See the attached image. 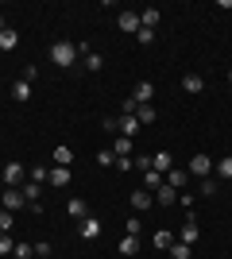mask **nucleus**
I'll use <instances>...</instances> for the list:
<instances>
[{
	"mask_svg": "<svg viewBox=\"0 0 232 259\" xmlns=\"http://www.w3.org/2000/svg\"><path fill=\"white\" fill-rule=\"evenodd\" d=\"M77 232H81V240H97L101 232H105V225H101L97 217L89 213V217H81V221H77Z\"/></svg>",
	"mask_w": 232,
	"mask_h": 259,
	"instance_id": "3",
	"label": "nucleus"
},
{
	"mask_svg": "<svg viewBox=\"0 0 232 259\" xmlns=\"http://www.w3.org/2000/svg\"><path fill=\"white\" fill-rule=\"evenodd\" d=\"M163 182H166V178H163L159 170H144V190H151V194H155V190H159Z\"/></svg>",
	"mask_w": 232,
	"mask_h": 259,
	"instance_id": "18",
	"label": "nucleus"
},
{
	"mask_svg": "<svg viewBox=\"0 0 232 259\" xmlns=\"http://www.w3.org/2000/svg\"><path fill=\"white\" fill-rule=\"evenodd\" d=\"M4 186H16L20 190V182H23V162H4Z\"/></svg>",
	"mask_w": 232,
	"mask_h": 259,
	"instance_id": "7",
	"label": "nucleus"
},
{
	"mask_svg": "<svg viewBox=\"0 0 232 259\" xmlns=\"http://www.w3.org/2000/svg\"><path fill=\"white\" fill-rule=\"evenodd\" d=\"M140 251V236H124L120 240V255H135Z\"/></svg>",
	"mask_w": 232,
	"mask_h": 259,
	"instance_id": "25",
	"label": "nucleus"
},
{
	"mask_svg": "<svg viewBox=\"0 0 232 259\" xmlns=\"http://www.w3.org/2000/svg\"><path fill=\"white\" fill-rule=\"evenodd\" d=\"M170 244H174V232H170V228H159V232H155V248L170 251Z\"/></svg>",
	"mask_w": 232,
	"mask_h": 259,
	"instance_id": "17",
	"label": "nucleus"
},
{
	"mask_svg": "<svg viewBox=\"0 0 232 259\" xmlns=\"http://www.w3.org/2000/svg\"><path fill=\"white\" fill-rule=\"evenodd\" d=\"M35 77H39V66H27V70H23V81H27V85H31Z\"/></svg>",
	"mask_w": 232,
	"mask_h": 259,
	"instance_id": "39",
	"label": "nucleus"
},
{
	"mask_svg": "<svg viewBox=\"0 0 232 259\" xmlns=\"http://www.w3.org/2000/svg\"><path fill=\"white\" fill-rule=\"evenodd\" d=\"M85 70H89V74H101V70H105V58H101L97 51H89L85 54Z\"/></svg>",
	"mask_w": 232,
	"mask_h": 259,
	"instance_id": "21",
	"label": "nucleus"
},
{
	"mask_svg": "<svg viewBox=\"0 0 232 259\" xmlns=\"http://www.w3.org/2000/svg\"><path fill=\"white\" fill-rule=\"evenodd\" d=\"M0 201H4V209H8V213H16V209H23V201H27V197H23V190L8 186V190L0 194Z\"/></svg>",
	"mask_w": 232,
	"mask_h": 259,
	"instance_id": "5",
	"label": "nucleus"
},
{
	"mask_svg": "<svg viewBox=\"0 0 232 259\" xmlns=\"http://www.w3.org/2000/svg\"><path fill=\"white\" fill-rule=\"evenodd\" d=\"M186 174H190V178H213V159L198 151L194 159L186 162Z\"/></svg>",
	"mask_w": 232,
	"mask_h": 259,
	"instance_id": "2",
	"label": "nucleus"
},
{
	"mask_svg": "<svg viewBox=\"0 0 232 259\" xmlns=\"http://www.w3.org/2000/svg\"><path fill=\"white\" fill-rule=\"evenodd\" d=\"M12 251H16V240L8 232H0V255H12Z\"/></svg>",
	"mask_w": 232,
	"mask_h": 259,
	"instance_id": "32",
	"label": "nucleus"
},
{
	"mask_svg": "<svg viewBox=\"0 0 232 259\" xmlns=\"http://www.w3.org/2000/svg\"><path fill=\"white\" fill-rule=\"evenodd\" d=\"M124 232H128V236H140V232H144V221H140V213H132V217H128Z\"/></svg>",
	"mask_w": 232,
	"mask_h": 259,
	"instance_id": "28",
	"label": "nucleus"
},
{
	"mask_svg": "<svg viewBox=\"0 0 232 259\" xmlns=\"http://www.w3.org/2000/svg\"><path fill=\"white\" fill-rule=\"evenodd\" d=\"M4 27H8V23H4V16H0V31H4Z\"/></svg>",
	"mask_w": 232,
	"mask_h": 259,
	"instance_id": "41",
	"label": "nucleus"
},
{
	"mask_svg": "<svg viewBox=\"0 0 232 259\" xmlns=\"http://www.w3.org/2000/svg\"><path fill=\"white\" fill-rule=\"evenodd\" d=\"M97 162H101V166H112V162H116V155H112V151H97Z\"/></svg>",
	"mask_w": 232,
	"mask_h": 259,
	"instance_id": "38",
	"label": "nucleus"
},
{
	"mask_svg": "<svg viewBox=\"0 0 232 259\" xmlns=\"http://www.w3.org/2000/svg\"><path fill=\"white\" fill-rule=\"evenodd\" d=\"M47 174H51L47 166H31V170H27V182H39V186H43V182H47Z\"/></svg>",
	"mask_w": 232,
	"mask_h": 259,
	"instance_id": "30",
	"label": "nucleus"
},
{
	"mask_svg": "<svg viewBox=\"0 0 232 259\" xmlns=\"http://www.w3.org/2000/svg\"><path fill=\"white\" fill-rule=\"evenodd\" d=\"M70 217H77V221H81V217H89V205H85V201H81V197H70Z\"/></svg>",
	"mask_w": 232,
	"mask_h": 259,
	"instance_id": "23",
	"label": "nucleus"
},
{
	"mask_svg": "<svg viewBox=\"0 0 232 259\" xmlns=\"http://www.w3.org/2000/svg\"><path fill=\"white\" fill-rule=\"evenodd\" d=\"M55 162H58V166H70V162H74V151H70L66 143H62V147H55Z\"/></svg>",
	"mask_w": 232,
	"mask_h": 259,
	"instance_id": "26",
	"label": "nucleus"
},
{
	"mask_svg": "<svg viewBox=\"0 0 232 259\" xmlns=\"http://www.w3.org/2000/svg\"><path fill=\"white\" fill-rule=\"evenodd\" d=\"M228 81H232V70H228Z\"/></svg>",
	"mask_w": 232,
	"mask_h": 259,
	"instance_id": "42",
	"label": "nucleus"
},
{
	"mask_svg": "<svg viewBox=\"0 0 232 259\" xmlns=\"http://www.w3.org/2000/svg\"><path fill=\"white\" fill-rule=\"evenodd\" d=\"M217 190H221V186H217V178H201V194H198V197H217Z\"/></svg>",
	"mask_w": 232,
	"mask_h": 259,
	"instance_id": "29",
	"label": "nucleus"
},
{
	"mask_svg": "<svg viewBox=\"0 0 232 259\" xmlns=\"http://www.w3.org/2000/svg\"><path fill=\"white\" fill-rule=\"evenodd\" d=\"M116 128H120V136H128V140H132V136L144 128V124H140L135 116H116Z\"/></svg>",
	"mask_w": 232,
	"mask_h": 259,
	"instance_id": "12",
	"label": "nucleus"
},
{
	"mask_svg": "<svg viewBox=\"0 0 232 259\" xmlns=\"http://www.w3.org/2000/svg\"><path fill=\"white\" fill-rule=\"evenodd\" d=\"M0 232H12V213L8 209H0Z\"/></svg>",
	"mask_w": 232,
	"mask_h": 259,
	"instance_id": "36",
	"label": "nucleus"
},
{
	"mask_svg": "<svg viewBox=\"0 0 232 259\" xmlns=\"http://www.w3.org/2000/svg\"><path fill=\"white\" fill-rule=\"evenodd\" d=\"M155 201H159V205H178V190L163 182L159 190H155Z\"/></svg>",
	"mask_w": 232,
	"mask_h": 259,
	"instance_id": "11",
	"label": "nucleus"
},
{
	"mask_svg": "<svg viewBox=\"0 0 232 259\" xmlns=\"http://www.w3.org/2000/svg\"><path fill=\"white\" fill-rule=\"evenodd\" d=\"M16 259H31L35 255V244H16V251H12Z\"/></svg>",
	"mask_w": 232,
	"mask_h": 259,
	"instance_id": "34",
	"label": "nucleus"
},
{
	"mask_svg": "<svg viewBox=\"0 0 232 259\" xmlns=\"http://www.w3.org/2000/svg\"><path fill=\"white\" fill-rule=\"evenodd\" d=\"M135 170H151V155H140V159H135Z\"/></svg>",
	"mask_w": 232,
	"mask_h": 259,
	"instance_id": "40",
	"label": "nucleus"
},
{
	"mask_svg": "<svg viewBox=\"0 0 232 259\" xmlns=\"http://www.w3.org/2000/svg\"><path fill=\"white\" fill-rule=\"evenodd\" d=\"M151 170H159L163 178L174 170V159H170V151H155V155H151Z\"/></svg>",
	"mask_w": 232,
	"mask_h": 259,
	"instance_id": "8",
	"label": "nucleus"
},
{
	"mask_svg": "<svg viewBox=\"0 0 232 259\" xmlns=\"http://www.w3.org/2000/svg\"><path fill=\"white\" fill-rule=\"evenodd\" d=\"M51 62H55V66H62V70H70V66L77 62V43H66V39L51 43Z\"/></svg>",
	"mask_w": 232,
	"mask_h": 259,
	"instance_id": "1",
	"label": "nucleus"
},
{
	"mask_svg": "<svg viewBox=\"0 0 232 259\" xmlns=\"http://www.w3.org/2000/svg\"><path fill=\"white\" fill-rule=\"evenodd\" d=\"M128 201H132V213H147V209L155 205V194H151V190H135Z\"/></svg>",
	"mask_w": 232,
	"mask_h": 259,
	"instance_id": "6",
	"label": "nucleus"
},
{
	"mask_svg": "<svg viewBox=\"0 0 232 259\" xmlns=\"http://www.w3.org/2000/svg\"><path fill=\"white\" fill-rule=\"evenodd\" d=\"M116 170H135V159L132 155H120V159H116Z\"/></svg>",
	"mask_w": 232,
	"mask_h": 259,
	"instance_id": "35",
	"label": "nucleus"
},
{
	"mask_svg": "<svg viewBox=\"0 0 232 259\" xmlns=\"http://www.w3.org/2000/svg\"><path fill=\"white\" fill-rule=\"evenodd\" d=\"M12 97H16V101H23V105H27V101H31V85H27V81H23V77H20V81L12 85Z\"/></svg>",
	"mask_w": 232,
	"mask_h": 259,
	"instance_id": "20",
	"label": "nucleus"
},
{
	"mask_svg": "<svg viewBox=\"0 0 232 259\" xmlns=\"http://www.w3.org/2000/svg\"><path fill=\"white\" fill-rule=\"evenodd\" d=\"M170 259H194V248H190V244H170Z\"/></svg>",
	"mask_w": 232,
	"mask_h": 259,
	"instance_id": "24",
	"label": "nucleus"
},
{
	"mask_svg": "<svg viewBox=\"0 0 232 259\" xmlns=\"http://www.w3.org/2000/svg\"><path fill=\"white\" fill-rule=\"evenodd\" d=\"M16 43H20V35L12 31V27H4L0 31V51H16Z\"/></svg>",
	"mask_w": 232,
	"mask_h": 259,
	"instance_id": "19",
	"label": "nucleus"
},
{
	"mask_svg": "<svg viewBox=\"0 0 232 259\" xmlns=\"http://www.w3.org/2000/svg\"><path fill=\"white\" fill-rule=\"evenodd\" d=\"M116 159H120V155H132V140H128V136H120V140H116Z\"/></svg>",
	"mask_w": 232,
	"mask_h": 259,
	"instance_id": "33",
	"label": "nucleus"
},
{
	"mask_svg": "<svg viewBox=\"0 0 232 259\" xmlns=\"http://www.w3.org/2000/svg\"><path fill=\"white\" fill-rule=\"evenodd\" d=\"M120 31H128V35H135L140 31V27H144V23H140V12H120Z\"/></svg>",
	"mask_w": 232,
	"mask_h": 259,
	"instance_id": "10",
	"label": "nucleus"
},
{
	"mask_svg": "<svg viewBox=\"0 0 232 259\" xmlns=\"http://www.w3.org/2000/svg\"><path fill=\"white\" fill-rule=\"evenodd\" d=\"M182 89H186V93H201V89H205V77L201 74H186L182 77Z\"/></svg>",
	"mask_w": 232,
	"mask_h": 259,
	"instance_id": "15",
	"label": "nucleus"
},
{
	"mask_svg": "<svg viewBox=\"0 0 232 259\" xmlns=\"http://www.w3.org/2000/svg\"><path fill=\"white\" fill-rule=\"evenodd\" d=\"M213 170H217V178H224V182H232V155H224V159L213 162Z\"/></svg>",
	"mask_w": 232,
	"mask_h": 259,
	"instance_id": "16",
	"label": "nucleus"
},
{
	"mask_svg": "<svg viewBox=\"0 0 232 259\" xmlns=\"http://www.w3.org/2000/svg\"><path fill=\"white\" fill-rule=\"evenodd\" d=\"M140 23L155 31V23H159V8H144V12H140Z\"/></svg>",
	"mask_w": 232,
	"mask_h": 259,
	"instance_id": "27",
	"label": "nucleus"
},
{
	"mask_svg": "<svg viewBox=\"0 0 232 259\" xmlns=\"http://www.w3.org/2000/svg\"><path fill=\"white\" fill-rule=\"evenodd\" d=\"M70 178H74V174H70V166H51V174H47V182L55 186V190L70 186Z\"/></svg>",
	"mask_w": 232,
	"mask_h": 259,
	"instance_id": "9",
	"label": "nucleus"
},
{
	"mask_svg": "<svg viewBox=\"0 0 232 259\" xmlns=\"http://www.w3.org/2000/svg\"><path fill=\"white\" fill-rule=\"evenodd\" d=\"M135 43H140V47H151L155 43V31H151V27H140V31H135Z\"/></svg>",
	"mask_w": 232,
	"mask_h": 259,
	"instance_id": "31",
	"label": "nucleus"
},
{
	"mask_svg": "<svg viewBox=\"0 0 232 259\" xmlns=\"http://www.w3.org/2000/svg\"><path fill=\"white\" fill-rule=\"evenodd\" d=\"M135 101H140V105H151V97H155V85L151 81H140V85H135V93H132Z\"/></svg>",
	"mask_w": 232,
	"mask_h": 259,
	"instance_id": "14",
	"label": "nucleus"
},
{
	"mask_svg": "<svg viewBox=\"0 0 232 259\" xmlns=\"http://www.w3.org/2000/svg\"><path fill=\"white\" fill-rule=\"evenodd\" d=\"M198 236H201L198 221H194V217H186V225L178 228V244H190V248H194V244H198Z\"/></svg>",
	"mask_w": 232,
	"mask_h": 259,
	"instance_id": "4",
	"label": "nucleus"
},
{
	"mask_svg": "<svg viewBox=\"0 0 232 259\" xmlns=\"http://www.w3.org/2000/svg\"><path fill=\"white\" fill-rule=\"evenodd\" d=\"M186 182H190V174H186V170H178V166H174V170H170V174H166V186H174L178 194L186 190Z\"/></svg>",
	"mask_w": 232,
	"mask_h": 259,
	"instance_id": "13",
	"label": "nucleus"
},
{
	"mask_svg": "<svg viewBox=\"0 0 232 259\" xmlns=\"http://www.w3.org/2000/svg\"><path fill=\"white\" fill-rule=\"evenodd\" d=\"M155 116H159V112H155L151 105H140V108H135V120H140L144 128H147V124H155Z\"/></svg>",
	"mask_w": 232,
	"mask_h": 259,
	"instance_id": "22",
	"label": "nucleus"
},
{
	"mask_svg": "<svg viewBox=\"0 0 232 259\" xmlns=\"http://www.w3.org/2000/svg\"><path fill=\"white\" fill-rule=\"evenodd\" d=\"M23 197H27V201H35V197H39V182H27V186H23Z\"/></svg>",
	"mask_w": 232,
	"mask_h": 259,
	"instance_id": "37",
	"label": "nucleus"
}]
</instances>
